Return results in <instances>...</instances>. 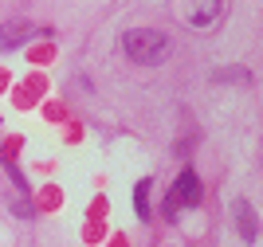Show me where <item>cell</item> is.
Segmentation results:
<instances>
[{"mask_svg": "<svg viewBox=\"0 0 263 247\" xmlns=\"http://www.w3.org/2000/svg\"><path fill=\"white\" fill-rule=\"evenodd\" d=\"M122 51L130 55L134 63L142 67H154L165 59V51H169V40H165L161 32H154V28H134V32L122 35Z\"/></svg>", "mask_w": 263, "mask_h": 247, "instance_id": "cell-1", "label": "cell"}, {"mask_svg": "<svg viewBox=\"0 0 263 247\" xmlns=\"http://www.w3.org/2000/svg\"><path fill=\"white\" fill-rule=\"evenodd\" d=\"M200 196H204V184H200V177L193 169H181V177L173 181V188L165 193V204H161V212H165V220H173L177 212L185 204H200Z\"/></svg>", "mask_w": 263, "mask_h": 247, "instance_id": "cell-2", "label": "cell"}, {"mask_svg": "<svg viewBox=\"0 0 263 247\" xmlns=\"http://www.w3.org/2000/svg\"><path fill=\"white\" fill-rule=\"evenodd\" d=\"M35 28L28 20H12V24H0V51H12V47H20V43L35 40Z\"/></svg>", "mask_w": 263, "mask_h": 247, "instance_id": "cell-3", "label": "cell"}, {"mask_svg": "<svg viewBox=\"0 0 263 247\" xmlns=\"http://www.w3.org/2000/svg\"><path fill=\"white\" fill-rule=\"evenodd\" d=\"M232 216H236L240 239H243V243H255V239H259V220H255L252 204H248V200H232Z\"/></svg>", "mask_w": 263, "mask_h": 247, "instance_id": "cell-4", "label": "cell"}, {"mask_svg": "<svg viewBox=\"0 0 263 247\" xmlns=\"http://www.w3.org/2000/svg\"><path fill=\"white\" fill-rule=\"evenodd\" d=\"M220 16V0H193V12H189V24L193 28H209Z\"/></svg>", "mask_w": 263, "mask_h": 247, "instance_id": "cell-5", "label": "cell"}, {"mask_svg": "<svg viewBox=\"0 0 263 247\" xmlns=\"http://www.w3.org/2000/svg\"><path fill=\"white\" fill-rule=\"evenodd\" d=\"M134 208H138V220H149V181L134 184Z\"/></svg>", "mask_w": 263, "mask_h": 247, "instance_id": "cell-6", "label": "cell"}, {"mask_svg": "<svg viewBox=\"0 0 263 247\" xmlns=\"http://www.w3.org/2000/svg\"><path fill=\"white\" fill-rule=\"evenodd\" d=\"M248 71H240V67H232V71H212V83H248Z\"/></svg>", "mask_w": 263, "mask_h": 247, "instance_id": "cell-7", "label": "cell"}, {"mask_svg": "<svg viewBox=\"0 0 263 247\" xmlns=\"http://www.w3.org/2000/svg\"><path fill=\"white\" fill-rule=\"evenodd\" d=\"M193 145H197V138H185V141H177V157H185V153L193 149Z\"/></svg>", "mask_w": 263, "mask_h": 247, "instance_id": "cell-8", "label": "cell"}]
</instances>
